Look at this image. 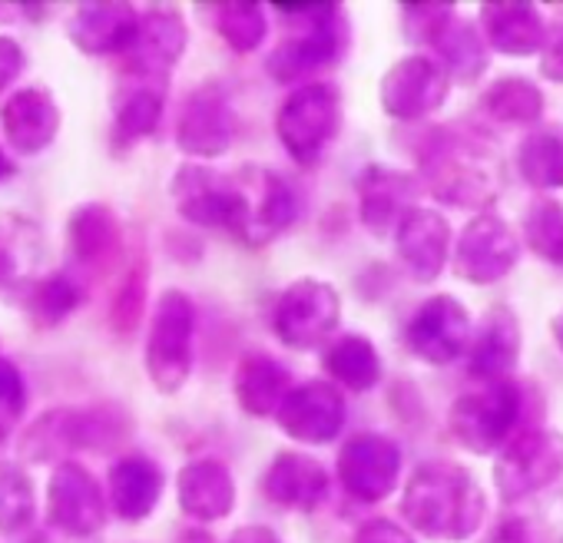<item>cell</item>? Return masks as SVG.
I'll return each mask as SVG.
<instances>
[{
    "label": "cell",
    "instance_id": "obj_1",
    "mask_svg": "<svg viewBox=\"0 0 563 543\" xmlns=\"http://www.w3.org/2000/svg\"><path fill=\"white\" fill-rule=\"evenodd\" d=\"M421 176L431 196L444 206L457 209H487L504 186L500 156L490 143L461 130H434L424 136Z\"/></svg>",
    "mask_w": 563,
    "mask_h": 543
},
{
    "label": "cell",
    "instance_id": "obj_2",
    "mask_svg": "<svg viewBox=\"0 0 563 543\" xmlns=\"http://www.w3.org/2000/svg\"><path fill=\"white\" fill-rule=\"evenodd\" d=\"M484 510L487 497L477 480L461 464L448 461L421 464L401 494L405 520L434 540H467L481 527Z\"/></svg>",
    "mask_w": 563,
    "mask_h": 543
},
{
    "label": "cell",
    "instance_id": "obj_3",
    "mask_svg": "<svg viewBox=\"0 0 563 543\" xmlns=\"http://www.w3.org/2000/svg\"><path fill=\"white\" fill-rule=\"evenodd\" d=\"M282 21H289L292 31L282 37L265 70L275 84H299L322 67H332L345 51V24L339 4H272Z\"/></svg>",
    "mask_w": 563,
    "mask_h": 543
},
{
    "label": "cell",
    "instance_id": "obj_4",
    "mask_svg": "<svg viewBox=\"0 0 563 543\" xmlns=\"http://www.w3.org/2000/svg\"><path fill=\"white\" fill-rule=\"evenodd\" d=\"M126 434L130 421L117 408H54L24 431L21 457L31 464H64L60 457H67L70 451H110Z\"/></svg>",
    "mask_w": 563,
    "mask_h": 543
},
{
    "label": "cell",
    "instance_id": "obj_5",
    "mask_svg": "<svg viewBox=\"0 0 563 543\" xmlns=\"http://www.w3.org/2000/svg\"><path fill=\"white\" fill-rule=\"evenodd\" d=\"M342 130V93L332 84H302L275 113V133L299 166H316Z\"/></svg>",
    "mask_w": 563,
    "mask_h": 543
},
{
    "label": "cell",
    "instance_id": "obj_6",
    "mask_svg": "<svg viewBox=\"0 0 563 543\" xmlns=\"http://www.w3.org/2000/svg\"><path fill=\"white\" fill-rule=\"evenodd\" d=\"M196 306L186 292L166 289L153 309L146 335V375L156 391L176 395L192 375Z\"/></svg>",
    "mask_w": 563,
    "mask_h": 543
},
{
    "label": "cell",
    "instance_id": "obj_7",
    "mask_svg": "<svg viewBox=\"0 0 563 543\" xmlns=\"http://www.w3.org/2000/svg\"><path fill=\"white\" fill-rule=\"evenodd\" d=\"M523 411V395L517 381H490L474 391H464L448 414L451 434L474 454L504 451L514 437V428Z\"/></svg>",
    "mask_w": 563,
    "mask_h": 543
},
{
    "label": "cell",
    "instance_id": "obj_8",
    "mask_svg": "<svg viewBox=\"0 0 563 543\" xmlns=\"http://www.w3.org/2000/svg\"><path fill=\"white\" fill-rule=\"evenodd\" d=\"M232 179L239 189V222L232 235L242 245L262 248L296 222V212H299L296 192L278 173L249 163L239 173H232Z\"/></svg>",
    "mask_w": 563,
    "mask_h": 543
},
{
    "label": "cell",
    "instance_id": "obj_9",
    "mask_svg": "<svg viewBox=\"0 0 563 543\" xmlns=\"http://www.w3.org/2000/svg\"><path fill=\"white\" fill-rule=\"evenodd\" d=\"M342 322V299L329 282L319 279H299L275 299L272 309V332L275 339L296 348L309 352L319 348Z\"/></svg>",
    "mask_w": 563,
    "mask_h": 543
},
{
    "label": "cell",
    "instance_id": "obj_10",
    "mask_svg": "<svg viewBox=\"0 0 563 543\" xmlns=\"http://www.w3.org/2000/svg\"><path fill=\"white\" fill-rule=\"evenodd\" d=\"M563 477V434L530 428L514 434L494 461V484L504 503H517Z\"/></svg>",
    "mask_w": 563,
    "mask_h": 543
},
{
    "label": "cell",
    "instance_id": "obj_11",
    "mask_svg": "<svg viewBox=\"0 0 563 543\" xmlns=\"http://www.w3.org/2000/svg\"><path fill=\"white\" fill-rule=\"evenodd\" d=\"M448 90H451V77L441 67V60L411 54L385 70L378 97H382V110L391 120L415 123L434 113L448 100Z\"/></svg>",
    "mask_w": 563,
    "mask_h": 543
},
{
    "label": "cell",
    "instance_id": "obj_12",
    "mask_svg": "<svg viewBox=\"0 0 563 543\" xmlns=\"http://www.w3.org/2000/svg\"><path fill=\"white\" fill-rule=\"evenodd\" d=\"M520 258V242L507 222L477 212L457 235L454 245V276L471 286H494Z\"/></svg>",
    "mask_w": 563,
    "mask_h": 543
},
{
    "label": "cell",
    "instance_id": "obj_13",
    "mask_svg": "<svg viewBox=\"0 0 563 543\" xmlns=\"http://www.w3.org/2000/svg\"><path fill=\"white\" fill-rule=\"evenodd\" d=\"M405 342L415 358L428 365H451L471 352L474 325L467 309L454 296H434L411 315Z\"/></svg>",
    "mask_w": 563,
    "mask_h": 543
},
{
    "label": "cell",
    "instance_id": "obj_14",
    "mask_svg": "<svg viewBox=\"0 0 563 543\" xmlns=\"http://www.w3.org/2000/svg\"><path fill=\"white\" fill-rule=\"evenodd\" d=\"M235 133H239V120L219 84H202L186 97L183 113L176 120V146L186 156L216 159L229 153Z\"/></svg>",
    "mask_w": 563,
    "mask_h": 543
},
{
    "label": "cell",
    "instance_id": "obj_15",
    "mask_svg": "<svg viewBox=\"0 0 563 543\" xmlns=\"http://www.w3.org/2000/svg\"><path fill=\"white\" fill-rule=\"evenodd\" d=\"M47 520L67 536H97L107 527V500L97 477L77 464L64 461L54 467L47 484Z\"/></svg>",
    "mask_w": 563,
    "mask_h": 543
},
{
    "label": "cell",
    "instance_id": "obj_16",
    "mask_svg": "<svg viewBox=\"0 0 563 543\" xmlns=\"http://www.w3.org/2000/svg\"><path fill=\"white\" fill-rule=\"evenodd\" d=\"M169 196L176 202V212L192 225L232 232L239 222V189L232 173L225 176L209 166L186 163L176 169L169 182Z\"/></svg>",
    "mask_w": 563,
    "mask_h": 543
},
{
    "label": "cell",
    "instance_id": "obj_17",
    "mask_svg": "<svg viewBox=\"0 0 563 543\" xmlns=\"http://www.w3.org/2000/svg\"><path fill=\"white\" fill-rule=\"evenodd\" d=\"M401 447L385 434H355L339 451V480L362 503H378L398 487Z\"/></svg>",
    "mask_w": 563,
    "mask_h": 543
},
{
    "label": "cell",
    "instance_id": "obj_18",
    "mask_svg": "<svg viewBox=\"0 0 563 543\" xmlns=\"http://www.w3.org/2000/svg\"><path fill=\"white\" fill-rule=\"evenodd\" d=\"M275 421L302 444H329L345 428V398L332 381H306L289 391Z\"/></svg>",
    "mask_w": 563,
    "mask_h": 543
},
{
    "label": "cell",
    "instance_id": "obj_19",
    "mask_svg": "<svg viewBox=\"0 0 563 543\" xmlns=\"http://www.w3.org/2000/svg\"><path fill=\"white\" fill-rule=\"evenodd\" d=\"M140 31V14L123 0H90L77 4L67 21L70 44L87 57H123Z\"/></svg>",
    "mask_w": 563,
    "mask_h": 543
},
{
    "label": "cell",
    "instance_id": "obj_20",
    "mask_svg": "<svg viewBox=\"0 0 563 543\" xmlns=\"http://www.w3.org/2000/svg\"><path fill=\"white\" fill-rule=\"evenodd\" d=\"M186 44H189V31H186L183 14L173 8H153L140 14L136 41L123 54V74L169 80V70L179 64Z\"/></svg>",
    "mask_w": 563,
    "mask_h": 543
},
{
    "label": "cell",
    "instance_id": "obj_21",
    "mask_svg": "<svg viewBox=\"0 0 563 543\" xmlns=\"http://www.w3.org/2000/svg\"><path fill=\"white\" fill-rule=\"evenodd\" d=\"M395 248L408 276L428 286L444 272L451 252V225L441 212L415 206L405 212V219L395 229Z\"/></svg>",
    "mask_w": 563,
    "mask_h": 543
},
{
    "label": "cell",
    "instance_id": "obj_22",
    "mask_svg": "<svg viewBox=\"0 0 563 543\" xmlns=\"http://www.w3.org/2000/svg\"><path fill=\"white\" fill-rule=\"evenodd\" d=\"M520 362V322L507 306H494L484 312L481 329L474 332L467 352V372L481 385L507 381Z\"/></svg>",
    "mask_w": 563,
    "mask_h": 543
},
{
    "label": "cell",
    "instance_id": "obj_23",
    "mask_svg": "<svg viewBox=\"0 0 563 543\" xmlns=\"http://www.w3.org/2000/svg\"><path fill=\"white\" fill-rule=\"evenodd\" d=\"M0 126H4L8 143L21 156H37L60 133V107L51 90L27 87V90H18L4 103V110H0Z\"/></svg>",
    "mask_w": 563,
    "mask_h": 543
},
{
    "label": "cell",
    "instance_id": "obj_24",
    "mask_svg": "<svg viewBox=\"0 0 563 543\" xmlns=\"http://www.w3.org/2000/svg\"><path fill=\"white\" fill-rule=\"evenodd\" d=\"M262 490L275 507L312 513L329 494V470L322 467V461H316L309 454L282 451L268 464V470L262 477Z\"/></svg>",
    "mask_w": 563,
    "mask_h": 543
},
{
    "label": "cell",
    "instance_id": "obj_25",
    "mask_svg": "<svg viewBox=\"0 0 563 543\" xmlns=\"http://www.w3.org/2000/svg\"><path fill=\"white\" fill-rule=\"evenodd\" d=\"M481 34L497 54L533 57L543 47L547 24L527 0H487L481 4Z\"/></svg>",
    "mask_w": 563,
    "mask_h": 543
},
{
    "label": "cell",
    "instance_id": "obj_26",
    "mask_svg": "<svg viewBox=\"0 0 563 543\" xmlns=\"http://www.w3.org/2000/svg\"><path fill=\"white\" fill-rule=\"evenodd\" d=\"M415 196H418V182L401 169L372 163L358 176V212L362 222L378 235L398 229L405 212L415 209Z\"/></svg>",
    "mask_w": 563,
    "mask_h": 543
},
{
    "label": "cell",
    "instance_id": "obj_27",
    "mask_svg": "<svg viewBox=\"0 0 563 543\" xmlns=\"http://www.w3.org/2000/svg\"><path fill=\"white\" fill-rule=\"evenodd\" d=\"M176 494L183 513L199 523H216L235 507V480L229 467L216 457L189 461L176 477Z\"/></svg>",
    "mask_w": 563,
    "mask_h": 543
},
{
    "label": "cell",
    "instance_id": "obj_28",
    "mask_svg": "<svg viewBox=\"0 0 563 543\" xmlns=\"http://www.w3.org/2000/svg\"><path fill=\"white\" fill-rule=\"evenodd\" d=\"M166 84L169 80L123 74L120 90L113 93V140L120 146H133L156 133L166 107Z\"/></svg>",
    "mask_w": 563,
    "mask_h": 543
},
{
    "label": "cell",
    "instance_id": "obj_29",
    "mask_svg": "<svg viewBox=\"0 0 563 543\" xmlns=\"http://www.w3.org/2000/svg\"><path fill=\"white\" fill-rule=\"evenodd\" d=\"M107 484H110V507L120 520H146L159 497H163V470L156 461L143 457V454H126V457H117L110 464V474H107Z\"/></svg>",
    "mask_w": 563,
    "mask_h": 543
},
{
    "label": "cell",
    "instance_id": "obj_30",
    "mask_svg": "<svg viewBox=\"0 0 563 543\" xmlns=\"http://www.w3.org/2000/svg\"><path fill=\"white\" fill-rule=\"evenodd\" d=\"M120 248V222L107 202H84L67 219V252L77 268H103Z\"/></svg>",
    "mask_w": 563,
    "mask_h": 543
},
{
    "label": "cell",
    "instance_id": "obj_31",
    "mask_svg": "<svg viewBox=\"0 0 563 543\" xmlns=\"http://www.w3.org/2000/svg\"><path fill=\"white\" fill-rule=\"evenodd\" d=\"M289 372L268 355H245L235 368V401L252 418L278 414L282 401L289 398Z\"/></svg>",
    "mask_w": 563,
    "mask_h": 543
},
{
    "label": "cell",
    "instance_id": "obj_32",
    "mask_svg": "<svg viewBox=\"0 0 563 543\" xmlns=\"http://www.w3.org/2000/svg\"><path fill=\"white\" fill-rule=\"evenodd\" d=\"M44 252V232L24 215H0V289L34 286V268Z\"/></svg>",
    "mask_w": 563,
    "mask_h": 543
},
{
    "label": "cell",
    "instance_id": "obj_33",
    "mask_svg": "<svg viewBox=\"0 0 563 543\" xmlns=\"http://www.w3.org/2000/svg\"><path fill=\"white\" fill-rule=\"evenodd\" d=\"M517 169L537 192L563 189V130L537 126L517 146Z\"/></svg>",
    "mask_w": 563,
    "mask_h": 543
},
{
    "label": "cell",
    "instance_id": "obj_34",
    "mask_svg": "<svg viewBox=\"0 0 563 543\" xmlns=\"http://www.w3.org/2000/svg\"><path fill=\"white\" fill-rule=\"evenodd\" d=\"M87 299V286L77 268H60L27 289V315L37 329H57Z\"/></svg>",
    "mask_w": 563,
    "mask_h": 543
},
{
    "label": "cell",
    "instance_id": "obj_35",
    "mask_svg": "<svg viewBox=\"0 0 563 543\" xmlns=\"http://www.w3.org/2000/svg\"><path fill=\"white\" fill-rule=\"evenodd\" d=\"M329 375L349 391H372L382 381V358L365 335H342L325 352Z\"/></svg>",
    "mask_w": 563,
    "mask_h": 543
},
{
    "label": "cell",
    "instance_id": "obj_36",
    "mask_svg": "<svg viewBox=\"0 0 563 543\" xmlns=\"http://www.w3.org/2000/svg\"><path fill=\"white\" fill-rule=\"evenodd\" d=\"M434 51L441 54V67L448 70L451 80L471 87L474 80H481V74L487 70V41L477 31V24L471 21H454L444 37L434 44Z\"/></svg>",
    "mask_w": 563,
    "mask_h": 543
},
{
    "label": "cell",
    "instance_id": "obj_37",
    "mask_svg": "<svg viewBox=\"0 0 563 543\" xmlns=\"http://www.w3.org/2000/svg\"><path fill=\"white\" fill-rule=\"evenodd\" d=\"M484 113L510 123V126H530L543 117V93L523 77H500L484 93Z\"/></svg>",
    "mask_w": 563,
    "mask_h": 543
},
{
    "label": "cell",
    "instance_id": "obj_38",
    "mask_svg": "<svg viewBox=\"0 0 563 543\" xmlns=\"http://www.w3.org/2000/svg\"><path fill=\"white\" fill-rule=\"evenodd\" d=\"M37 513V494L31 474L14 464L0 461V536H14L34 523Z\"/></svg>",
    "mask_w": 563,
    "mask_h": 543
},
{
    "label": "cell",
    "instance_id": "obj_39",
    "mask_svg": "<svg viewBox=\"0 0 563 543\" xmlns=\"http://www.w3.org/2000/svg\"><path fill=\"white\" fill-rule=\"evenodd\" d=\"M216 31L235 54H252L262 47L268 34V21L262 4H252V0H225V4H216Z\"/></svg>",
    "mask_w": 563,
    "mask_h": 543
},
{
    "label": "cell",
    "instance_id": "obj_40",
    "mask_svg": "<svg viewBox=\"0 0 563 543\" xmlns=\"http://www.w3.org/2000/svg\"><path fill=\"white\" fill-rule=\"evenodd\" d=\"M527 245L550 265H563V206L556 199H540L523 219Z\"/></svg>",
    "mask_w": 563,
    "mask_h": 543
},
{
    "label": "cell",
    "instance_id": "obj_41",
    "mask_svg": "<svg viewBox=\"0 0 563 543\" xmlns=\"http://www.w3.org/2000/svg\"><path fill=\"white\" fill-rule=\"evenodd\" d=\"M146 309V258L140 255L126 272L110 306V325L117 335H133Z\"/></svg>",
    "mask_w": 563,
    "mask_h": 543
},
{
    "label": "cell",
    "instance_id": "obj_42",
    "mask_svg": "<svg viewBox=\"0 0 563 543\" xmlns=\"http://www.w3.org/2000/svg\"><path fill=\"white\" fill-rule=\"evenodd\" d=\"M454 21V4H401L405 37L418 47H434Z\"/></svg>",
    "mask_w": 563,
    "mask_h": 543
},
{
    "label": "cell",
    "instance_id": "obj_43",
    "mask_svg": "<svg viewBox=\"0 0 563 543\" xmlns=\"http://www.w3.org/2000/svg\"><path fill=\"white\" fill-rule=\"evenodd\" d=\"M27 408V388H24V375L18 372L14 362L0 358V441H8Z\"/></svg>",
    "mask_w": 563,
    "mask_h": 543
},
{
    "label": "cell",
    "instance_id": "obj_44",
    "mask_svg": "<svg viewBox=\"0 0 563 543\" xmlns=\"http://www.w3.org/2000/svg\"><path fill=\"white\" fill-rule=\"evenodd\" d=\"M540 74L553 84H563V21L547 27L543 47H540Z\"/></svg>",
    "mask_w": 563,
    "mask_h": 543
},
{
    "label": "cell",
    "instance_id": "obj_45",
    "mask_svg": "<svg viewBox=\"0 0 563 543\" xmlns=\"http://www.w3.org/2000/svg\"><path fill=\"white\" fill-rule=\"evenodd\" d=\"M355 543H415V536L408 530H401L395 520L375 517L355 530Z\"/></svg>",
    "mask_w": 563,
    "mask_h": 543
},
{
    "label": "cell",
    "instance_id": "obj_46",
    "mask_svg": "<svg viewBox=\"0 0 563 543\" xmlns=\"http://www.w3.org/2000/svg\"><path fill=\"white\" fill-rule=\"evenodd\" d=\"M24 64H27L24 47H21L14 37H4V34H0V93H4V90L24 74Z\"/></svg>",
    "mask_w": 563,
    "mask_h": 543
},
{
    "label": "cell",
    "instance_id": "obj_47",
    "mask_svg": "<svg viewBox=\"0 0 563 543\" xmlns=\"http://www.w3.org/2000/svg\"><path fill=\"white\" fill-rule=\"evenodd\" d=\"M229 543H282L268 527H262V523H249V527H239L232 536H229Z\"/></svg>",
    "mask_w": 563,
    "mask_h": 543
},
{
    "label": "cell",
    "instance_id": "obj_48",
    "mask_svg": "<svg viewBox=\"0 0 563 543\" xmlns=\"http://www.w3.org/2000/svg\"><path fill=\"white\" fill-rule=\"evenodd\" d=\"M176 543H212V536L202 527H189V530H179Z\"/></svg>",
    "mask_w": 563,
    "mask_h": 543
},
{
    "label": "cell",
    "instance_id": "obj_49",
    "mask_svg": "<svg viewBox=\"0 0 563 543\" xmlns=\"http://www.w3.org/2000/svg\"><path fill=\"white\" fill-rule=\"evenodd\" d=\"M18 173V166L11 163V156L4 153V149H0V182H4V179H11Z\"/></svg>",
    "mask_w": 563,
    "mask_h": 543
},
{
    "label": "cell",
    "instance_id": "obj_50",
    "mask_svg": "<svg viewBox=\"0 0 563 543\" xmlns=\"http://www.w3.org/2000/svg\"><path fill=\"white\" fill-rule=\"evenodd\" d=\"M553 339H556V345H560V352H563V312L553 319Z\"/></svg>",
    "mask_w": 563,
    "mask_h": 543
},
{
    "label": "cell",
    "instance_id": "obj_51",
    "mask_svg": "<svg viewBox=\"0 0 563 543\" xmlns=\"http://www.w3.org/2000/svg\"><path fill=\"white\" fill-rule=\"evenodd\" d=\"M14 14H18V11H14L11 4H0V21H14Z\"/></svg>",
    "mask_w": 563,
    "mask_h": 543
}]
</instances>
